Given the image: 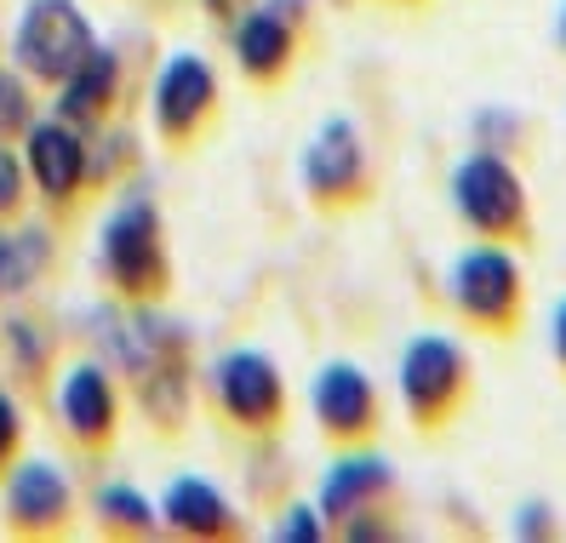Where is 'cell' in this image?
Here are the masks:
<instances>
[{
    "label": "cell",
    "mask_w": 566,
    "mask_h": 543,
    "mask_svg": "<svg viewBox=\"0 0 566 543\" xmlns=\"http://www.w3.org/2000/svg\"><path fill=\"white\" fill-rule=\"evenodd\" d=\"M97 263L115 292L126 297H155L166 286V247H160V212L144 189H132L104 223V241H97Z\"/></svg>",
    "instance_id": "cell-2"
},
{
    "label": "cell",
    "mask_w": 566,
    "mask_h": 543,
    "mask_svg": "<svg viewBox=\"0 0 566 543\" xmlns=\"http://www.w3.org/2000/svg\"><path fill=\"white\" fill-rule=\"evenodd\" d=\"M235 58L252 81H270L286 70L292 58V12L286 0H263V7H247L235 23Z\"/></svg>",
    "instance_id": "cell-13"
},
{
    "label": "cell",
    "mask_w": 566,
    "mask_h": 543,
    "mask_svg": "<svg viewBox=\"0 0 566 543\" xmlns=\"http://www.w3.org/2000/svg\"><path fill=\"white\" fill-rule=\"evenodd\" d=\"M97 515H104V526H126V532H149L155 526V509L144 503V492H132V487H104Z\"/></svg>",
    "instance_id": "cell-18"
},
{
    "label": "cell",
    "mask_w": 566,
    "mask_h": 543,
    "mask_svg": "<svg viewBox=\"0 0 566 543\" xmlns=\"http://www.w3.org/2000/svg\"><path fill=\"white\" fill-rule=\"evenodd\" d=\"M315 418H321L326 435H344V440L366 435L378 424V389H373V378H366L355 361L321 366V378H315Z\"/></svg>",
    "instance_id": "cell-10"
},
{
    "label": "cell",
    "mask_w": 566,
    "mask_h": 543,
    "mask_svg": "<svg viewBox=\"0 0 566 543\" xmlns=\"http://www.w3.org/2000/svg\"><path fill=\"white\" fill-rule=\"evenodd\" d=\"M555 35H560V52H566V0H560V18H555Z\"/></svg>",
    "instance_id": "cell-25"
},
{
    "label": "cell",
    "mask_w": 566,
    "mask_h": 543,
    "mask_svg": "<svg viewBox=\"0 0 566 543\" xmlns=\"http://www.w3.org/2000/svg\"><path fill=\"white\" fill-rule=\"evenodd\" d=\"M57 418L75 440H104L115 429V384L97 361H81L57 384Z\"/></svg>",
    "instance_id": "cell-11"
},
{
    "label": "cell",
    "mask_w": 566,
    "mask_h": 543,
    "mask_svg": "<svg viewBox=\"0 0 566 543\" xmlns=\"http://www.w3.org/2000/svg\"><path fill=\"white\" fill-rule=\"evenodd\" d=\"M160 515L172 532H189V537H218L235 526V509H229V498L201 481V474H178L172 487H166V503H160Z\"/></svg>",
    "instance_id": "cell-14"
},
{
    "label": "cell",
    "mask_w": 566,
    "mask_h": 543,
    "mask_svg": "<svg viewBox=\"0 0 566 543\" xmlns=\"http://www.w3.org/2000/svg\"><path fill=\"white\" fill-rule=\"evenodd\" d=\"M549 344H555V361L566 366V297L555 303V315H549Z\"/></svg>",
    "instance_id": "cell-23"
},
{
    "label": "cell",
    "mask_w": 566,
    "mask_h": 543,
    "mask_svg": "<svg viewBox=\"0 0 566 543\" xmlns=\"http://www.w3.org/2000/svg\"><path fill=\"white\" fill-rule=\"evenodd\" d=\"M29 126V92H23V75L0 70V132H18Z\"/></svg>",
    "instance_id": "cell-19"
},
{
    "label": "cell",
    "mask_w": 566,
    "mask_h": 543,
    "mask_svg": "<svg viewBox=\"0 0 566 543\" xmlns=\"http://www.w3.org/2000/svg\"><path fill=\"white\" fill-rule=\"evenodd\" d=\"M212 395L218 406L235 424L247 429H270L286 406V384H281V366L263 355V349H229L212 366Z\"/></svg>",
    "instance_id": "cell-6"
},
{
    "label": "cell",
    "mask_w": 566,
    "mask_h": 543,
    "mask_svg": "<svg viewBox=\"0 0 566 543\" xmlns=\"http://www.w3.org/2000/svg\"><path fill=\"white\" fill-rule=\"evenodd\" d=\"M463 384H470V361H463L458 337H447V332H412L407 337V349H401V400H407L418 429H436L458 406Z\"/></svg>",
    "instance_id": "cell-5"
},
{
    "label": "cell",
    "mask_w": 566,
    "mask_h": 543,
    "mask_svg": "<svg viewBox=\"0 0 566 543\" xmlns=\"http://www.w3.org/2000/svg\"><path fill=\"white\" fill-rule=\"evenodd\" d=\"M452 207L481 241L526 234V184L497 149H470L452 166Z\"/></svg>",
    "instance_id": "cell-1"
},
{
    "label": "cell",
    "mask_w": 566,
    "mask_h": 543,
    "mask_svg": "<svg viewBox=\"0 0 566 543\" xmlns=\"http://www.w3.org/2000/svg\"><path fill=\"white\" fill-rule=\"evenodd\" d=\"M23 166L35 189L46 200H70L86 178V138L75 132V121H29V144H23Z\"/></svg>",
    "instance_id": "cell-9"
},
{
    "label": "cell",
    "mask_w": 566,
    "mask_h": 543,
    "mask_svg": "<svg viewBox=\"0 0 566 543\" xmlns=\"http://www.w3.org/2000/svg\"><path fill=\"white\" fill-rule=\"evenodd\" d=\"M447 286H452L458 315L486 332H510L521 321V263L504 241H481L470 252H458Z\"/></svg>",
    "instance_id": "cell-3"
},
{
    "label": "cell",
    "mask_w": 566,
    "mask_h": 543,
    "mask_svg": "<svg viewBox=\"0 0 566 543\" xmlns=\"http://www.w3.org/2000/svg\"><path fill=\"white\" fill-rule=\"evenodd\" d=\"M207 12H212V18H241L247 0H207Z\"/></svg>",
    "instance_id": "cell-24"
},
{
    "label": "cell",
    "mask_w": 566,
    "mask_h": 543,
    "mask_svg": "<svg viewBox=\"0 0 566 543\" xmlns=\"http://www.w3.org/2000/svg\"><path fill=\"white\" fill-rule=\"evenodd\" d=\"M304 184L315 200H355L366 184V144H360V126L332 115L321 121V132L304 144Z\"/></svg>",
    "instance_id": "cell-8"
},
{
    "label": "cell",
    "mask_w": 566,
    "mask_h": 543,
    "mask_svg": "<svg viewBox=\"0 0 566 543\" xmlns=\"http://www.w3.org/2000/svg\"><path fill=\"white\" fill-rule=\"evenodd\" d=\"M18 207H23V160L0 149V218H12Z\"/></svg>",
    "instance_id": "cell-20"
},
{
    "label": "cell",
    "mask_w": 566,
    "mask_h": 543,
    "mask_svg": "<svg viewBox=\"0 0 566 543\" xmlns=\"http://www.w3.org/2000/svg\"><path fill=\"white\" fill-rule=\"evenodd\" d=\"M92 46H97L92 23L75 0H29L18 18V35H12L18 70L35 81H63Z\"/></svg>",
    "instance_id": "cell-4"
},
{
    "label": "cell",
    "mask_w": 566,
    "mask_h": 543,
    "mask_svg": "<svg viewBox=\"0 0 566 543\" xmlns=\"http://www.w3.org/2000/svg\"><path fill=\"white\" fill-rule=\"evenodd\" d=\"M115 81H120V63L109 46H92L70 75L57 81V115L63 121H92V115H104L109 109V97H115Z\"/></svg>",
    "instance_id": "cell-15"
},
{
    "label": "cell",
    "mask_w": 566,
    "mask_h": 543,
    "mask_svg": "<svg viewBox=\"0 0 566 543\" xmlns=\"http://www.w3.org/2000/svg\"><path fill=\"white\" fill-rule=\"evenodd\" d=\"M7 515H12V526H23V532L57 526L63 515H70V481H63V469L46 463V458L18 463L12 481H7Z\"/></svg>",
    "instance_id": "cell-12"
},
{
    "label": "cell",
    "mask_w": 566,
    "mask_h": 543,
    "mask_svg": "<svg viewBox=\"0 0 566 543\" xmlns=\"http://www.w3.org/2000/svg\"><path fill=\"white\" fill-rule=\"evenodd\" d=\"M52 258V241L46 229H18V234H0V297L7 292H23L29 281L46 269Z\"/></svg>",
    "instance_id": "cell-17"
},
{
    "label": "cell",
    "mask_w": 566,
    "mask_h": 543,
    "mask_svg": "<svg viewBox=\"0 0 566 543\" xmlns=\"http://www.w3.org/2000/svg\"><path fill=\"white\" fill-rule=\"evenodd\" d=\"M281 537H286V543H304V537H321V509H310V503H297V509H292V521L281 526Z\"/></svg>",
    "instance_id": "cell-21"
},
{
    "label": "cell",
    "mask_w": 566,
    "mask_h": 543,
    "mask_svg": "<svg viewBox=\"0 0 566 543\" xmlns=\"http://www.w3.org/2000/svg\"><path fill=\"white\" fill-rule=\"evenodd\" d=\"M389 492V463L384 458H338L321 487V515H366V503Z\"/></svg>",
    "instance_id": "cell-16"
},
{
    "label": "cell",
    "mask_w": 566,
    "mask_h": 543,
    "mask_svg": "<svg viewBox=\"0 0 566 543\" xmlns=\"http://www.w3.org/2000/svg\"><path fill=\"white\" fill-rule=\"evenodd\" d=\"M212 104H218V81L207 70V58L172 52L160 63V75H155V126L172 144H184L189 132L212 115Z\"/></svg>",
    "instance_id": "cell-7"
},
{
    "label": "cell",
    "mask_w": 566,
    "mask_h": 543,
    "mask_svg": "<svg viewBox=\"0 0 566 543\" xmlns=\"http://www.w3.org/2000/svg\"><path fill=\"white\" fill-rule=\"evenodd\" d=\"M18 406H12V395L7 389H0V463H7L12 458V447H18Z\"/></svg>",
    "instance_id": "cell-22"
}]
</instances>
